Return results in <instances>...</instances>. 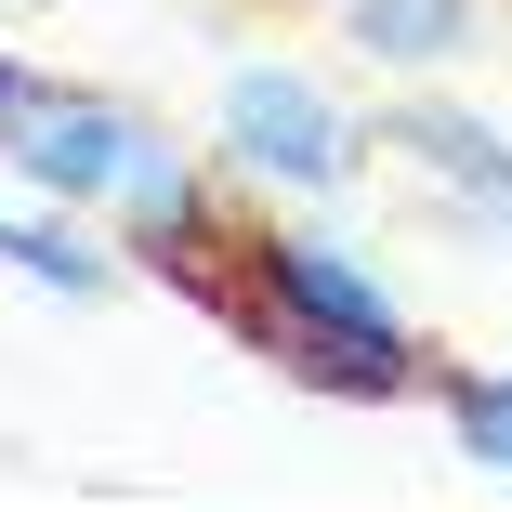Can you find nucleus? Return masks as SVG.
Here are the masks:
<instances>
[{
  "label": "nucleus",
  "instance_id": "6",
  "mask_svg": "<svg viewBox=\"0 0 512 512\" xmlns=\"http://www.w3.org/2000/svg\"><path fill=\"white\" fill-rule=\"evenodd\" d=\"M0 276L53 289L66 316H92V302L132 289V263L106 250V224H92V211H53V197H0Z\"/></svg>",
  "mask_w": 512,
  "mask_h": 512
},
{
  "label": "nucleus",
  "instance_id": "2",
  "mask_svg": "<svg viewBox=\"0 0 512 512\" xmlns=\"http://www.w3.org/2000/svg\"><path fill=\"white\" fill-rule=\"evenodd\" d=\"M197 145H211V171L237 197H263V211H342L368 184V106L329 92L316 66H289V53H237Z\"/></svg>",
  "mask_w": 512,
  "mask_h": 512
},
{
  "label": "nucleus",
  "instance_id": "5",
  "mask_svg": "<svg viewBox=\"0 0 512 512\" xmlns=\"http://www.w3.org/2000/svg\"><path fill=\"white\" fill-rule=\"evenodd\" d=\"M329 14H342V53L394 92V79H447V66H473L486 27H499V0H329Z\"/></svg>",
  "mask_w": 512,
  "mask_h": 512
},
{
  "label": "nucleus",
  "instance_id": "7",
  "mask_svg": "<svg viewBox=\"0 0 512 512\" xmlns=\"http://www.w3.org/2000/svg\"><path fill=\"white\" fill-rule=\"evenodd\" d=\"M40 79V53H14V40H0V119H14V92Z\"/></svg>",
  "mask_w": 512,
  "mask_h": 512
},
{
  "label": "nucleus",
  "instance_id": "1",
  "mask_svg": "<svg viewBox=\"0 0 512 512\" xmlns=\"http://www.w3.org/2000/svg\"><path fill=\"white\" fill-rule=\"evenodd\" d=\"M197 316H224L276 381L329 394V407H407V394H434L421 316H407L394 276L342 224H316V211L237 197L224 237H211V276H197Z\"/></svg>",
  "mask_w": 512,
  "mask_h": 512
},
{
  "label": "nucleus",
  "instance_id": "8",
  "mask_svg": "<svg viewBox=\"0 0 512 512\" xmlns=\"http://www.w3.org/2000/svg\"><path fill=\"white\" fill-rule=\"evenodd\" d=\"M237 14H329V0H237Z\"/></svg>",
  "mask_w": 512,
  "mask_h": 512
},
{
  "label": "nucleus",
  "instance_id": "3",
  "mask_svg": "<svg viewBox=\"0 0 512 512\" xmlns=\"http://www.w3.org/2000/svg\"><path fill=\"white\" fill-rule=\"evenodd\" d=\"M368 158H394V171L421 184L447 224H473V237H512V132L473 106V92L394 79L381 106H368Z\"/></svg>",
  "mask_w": 512,
  "mask_h": 512
},
{
  "label": "nucleus",
  "instance_id": "4",
  "mask_svg": "<svg viewBox=\"0 0 512 512\" xmlns=\"http://www.w3.org/2000/svg\"><path fill=\"white\" fill-rule=\"evenodd\" d=\"M132 132H145L132 92H106V79H53V66H40V79L14 92V119H0V171H14V197L106 211V184H119Z\"/></svg>",
  "mask_w": 512,
  "mask_h": 512
}]
</instances>
